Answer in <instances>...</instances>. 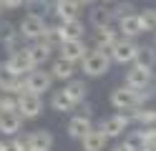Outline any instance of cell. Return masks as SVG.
Listing matches in <instances>:
<instances>
[{
  "instance_id": "cell-4",
  "label": "cell",
  "mask_w": 156,
  "mask_h": 151,
  "mask_svg": "<svg viewBox=\"0 0 156 151\" xmlns=\"http://www.w3.org/2000/svg\"><path fill=\"white\" fill-rule=\"evenodd\" d=\"M18 113L23 118H38L43 113V98L41 93H33V91H23L18 96Z\"/></svg>"
},
{
  "instance_id": "cell-16",
  "label": "cell",
  "mask_w": 156,
  "mask_h": 151,
  "mask_svg": "<svg viewBox=\"0 0 156 151\" xmlns=\"http://www.w3.org/2000/svg\"><path fill=\"white\" fill-rule=\"evenodd\" d=\"M51 76H53V81H71L76 76V63L66 60V58H58L51 66Z\"/></svg>"
},
{
  "instance_id": "cell-23",
  "label": "cell",
  "mask_w": 156,
  "mask_h": 151,
  "mask_svg": "<svg viewBox=\"0 0 156 151\" xmlns=\"http://www.w3.org/2000/svg\"><path fill=\"white\" fill-rule=\"evenodd\" d=\"M88 20H91L93 28L111 25V23H113V10H108V8H93L91 15H88Z\"/></svg>"
},
{
  "instance_id": "cell-37",
  "label": "cell",
  "mask_w": 156,
  "mask_h": 151,
  "mask_svg": "<svg viewBox=\"0 0 156 151\" xmlns=\"http://www.w3.org/2000/svg\"><path fill=\"white\" fill-rule=\"evenodd\" d=\"M0 151H18V149H15V144H13V141H8V144L3 141V149H0Z\"/></svg>"
},
{
  "instance_id": "cell-31",
  "label": "cell",
  "mask_w": 156,
  "mask_h": 151,
  "mask_svg": "<svg viewBox=\"0 0 156 151\" xmlns=\"http://www.w3.org/2000/svg\"><path fill=\"white\" fill-rule=\"evenodd\" d=\"M23 35H20V30L10 38V40H5V48H8V53H15V50H23Z\"/></svg>"
},
{
  "instance_id": "cell-36",
  "label": "cell",
  "mask_w": 156,
  "mask_h": 151,
  "mask_svg": "<svg viewBox=\"0 0 156 151\" xmlns=\"http://www.w3.org/2000/svg\"><path fill=\"white\" fill-rule=\"evenodd\" d=\"M139 151H156V141H146V144H141Z\"/></svg>"
},
{
  "instance_id": "cell-15",
  "label": "cell",
  "mask_w": 156,
  "mask_h": 151,
  "mask_svg": "<svg viewBox=\"0 0 156 151\" xmlns=\"http://www.w3.org/2000/svg\"><path fill=\"white\" fill-rule=\"evenodd\" d=\"M58 30H61V38H63V40H81V38L86 35L83 23H81L78 18H73V20H61Z\"/></svg>"
},
{
  "instance_id": "cell-35",
  "label": "cell",
  "mask_w": 156,
  "mask_h": 151,
  "mask_svg": "<svg viewBox=\"0 0 156 151\" xmlns=\"http://www.w3.org/2000/svg\"><path fill=\"white\" fill-rule=\"evenodd\" d=\"M3 5H5L8 10H15V8H20V5H25V0H3Z\"/></svg>"
},
{
  "instance_id": "cell-40",
  "label": "cell",
  "mask_w": 156,
  "mask_h": 151,
  "mask_svg": "<svg viewBox=\"0 0 156 151\" xmlns=\"http://www.w3.org/2000/svg\"><path fill=\"white\" fill-rule=\"evenodd\" d=\"M3 8H5V5H3V3H0V13H3Z\"/></svg>"
},
{
  "instance_id": "cell-22",
  "label": "cell",
  "mask_w": 156,
  "mask_h": 151,
  "mask_svg": "<svg viewBox=\"0 0 156 151\" xmlns=\"http://www.w3.org/2000/svg\"><path fill=\"white\" fill-rule=\"evenodd\" d=\"M51 108L58 111V113H68V111L76 108V103L71 101V96L66 93V88H61V91H53L51 93Z\"/></svg>"
},
{
  "instance_id": "cell-1",
  "label": "cell",
  "mask_w": 156,
  "mask_h": 151,
  "mask_svg": "<svg viewBox=\"0 0 156 151\" xmlns=\"http://www.w3.org/2000/svg\"><path fill=\"white\" fill-rule=\"evenodd\" d=\"M151 98H156V83H149L146 88H133V86L123 83L111 91V106L116 111H133Z\"/></svg>"
},
{
  "instance_id": "cell-41",
  "label": "cell",
  "mask_w": 156,
  "mask_h": 151,
  "mask_svg": "<svg viewBox=\"0 0 156 151\" xmlns=\"http://www.w3.org/2000/svg\"><path fill=\"white\" fill-rule=\"evenodd\" d=\"M0 149H3V141H0Z\"/></svg>"
},
{
  "instance_id": "cell-29",
  "label": "cell",
  "mask_w": 156,
  "mask_h": 151,
  "mask_svg": "<svg viewBox=\"0 0 156 151\" xmlns=\"http://www.w3.org/2000/svg\"><path fill=\"white\" fill-rule=\"evenodd\" d=\"M0 108L3 111H18V96L3 91V93H0Z\"/></svg>"
},
{
  "instance_id": "cell-39",
  "label": "cell",
  "mask_w": 156,
  "mask_h": 151,
  "mask_svg": "<svg viewBox=\"0 0 156 151\" xmlns=\"http://www.w3.org/2000/svg\"><path fill=\"white\" fill-rule=\"evenodd\" d=\"M154 48H156V30H154Z\"/></svg>"
},
{
  "instance_id": "cell-9",
  "label": "cell",
  "mask_w": 156,
  "mask_h": 151,
  "mask_svg": "<svg viewBox=\"0 0 156 151\" xmlns=\"http://www.w3.org/2000/svg\"><path fill=\"white\" fill-rule=\"evenodd\" d=\"M58 53H61V58L66 60H73V63H81V60L86 58V53H88V45L81 40H63L61 45H58Z\"/></svg>"
},
{
  "instance_id": "cell-28",
  "label": "cell",
  "mask_w": 156,
  "mask_h": 151,
  "mask_svg": "<svg viewBox=\"0 0 156 151\" xmlns=\"http://www.w3.org/2000/svg\"><path fill=\"white\" fill-rule=\"evenodd\" d=\"M136 63L154 68V66H156V48H154V45H139V56H136Z\"/></svg>"
},
{
  "instance_id": "cell-20",
  "label": "cell",
  "mask_w": 156,
  "mask_h": 151,
  "mask_svg": "<svg viewBox=\"0 0 156 151\" xmlns=\"http://www.w3.org/2000/svg\"><path fill=\"white\" fill-rule=\"evenodd\" d=\"M53 10H55L58 20H73L81 13V3H78V0H55Z\"/></svg>"
},
{
  "instance_id": "cell-19",
  "label": "cell",
  "mask_w": 156,
  "mask_h": 151,
  "mask_svg": "<svg viewBox=\"0 0 156 151\" xmlns=\"http://www.w3.org/2000/svg\"><path fill=\"white\" fill-rule=\"evenodd\" d=\"M51 53H53V48L45 45L43 40H33V45H28V56H30V60L35 63V68L48 63V60H51Z\"/></svg>"
},
{
  "instance_id": "cell-11",
  "label": "cell",
  "mask_w": 156,
  "mask_h": 151,
  "mask_svg": "<svg viewBox=\"0 0 156 151\" xmlns=\"http://www.w3.org/2000/svg\"><path fill=\"white\" fill-rule=\"evenodd\" d=\"M23 116L18 111H0V134L3 136H15L23 126Z\"/></svg>"
},
{
  "instance_id": "cell-33",
  "label": "cell",
  "mask_w": 156,
  "mask_h": 151,
  "mask_svg": "<svg viewBox=\"0 0 156 151\" xmlns=\"http://www.w3.org/2000/svg\"><path fill=\"white\" fill-rule=\"evenodd\" d=\"M13 144H15L18 151H30V138H28V136H18V134H15Z\"/></svg>"
},
{
  "instance_id": "cell-21",
  "label": "cell",
  "mask_w": 156,
  "mask_h": 151,
  "mask_svg": "<svg viewBox=\"0 0 156 151\" xmlns=\"http://www.w3.org/2000/svg\"><path fill=\"white\" fill-rule=\"evenodd\" d=\"M66 93L71 96V101L78 106L81 101H86V96H88V86H86V81H81V78H71V81H66Z\"/></svg>"
},
{
  "instance_id": "cell-7",
  "label": "cell",
  "mask_w": 156,
  "mask_h": 151,
  "mask_svg": "<svg viewBox=\"0 0 156 151\" xmlns=\"http://www.w3.org/2000/svg\"><path fill=\"white\" fill-rule=\"evenodd\" d=\"M48 25H45V18H41V15H30L28 13L23 20H20V25H18V30H20V35L25 38V40H38L43 35V30H45Z\"/></svg>"
},
{
  "instance_id": "cell-27",
  "label": "cell",
  "mask_w": 156,
  "mask_h": 151,
  "mask_svg": "<svg viewBox=\"0 0 156 151\" xmlns=\"http://www.w3.org/2000/svg\"><path fill=\"white\" fill-rule=\"evenodd\" d=\"M25 5H28V13L30 15H41V18H45L53 10L51 0H25Z\"/></svg>"
},
{
  "instance_id": "cell-3",
  "label": "cell",
  "mask_w": 156,
  "mask_h": 151,
  "mask_svg": "<svg viewBox=\"0 0 156 151\" xmlns=\"http://www.w3.org/2000/svg\"><path fill=\"white\" fill-rule=\"evenodd\" d=\"M108 53H111V60H113V63L131 66L133 60H136V56H139V43H136L133 38H126V35H121V38L113 43V48L108 50Z\"/></svg>"
},
{
  "instance_id": "cell-32",
  "label": "cell",
  "mask_w": 156,
  "mask_h": 151,
  "mask_svg": "<svg viewBox=\"0 0 156 151\" xmlns=\"http://www.w3.org/2000/svg\"><path fill=\"white\" fill-rule=\"evenodd\" d=\"M133 3H121V5H116L113 8V20H119V18H123V15H129V13H133Z\"/></svg>"
},
{
  "instance_id": "cell-6",
  "label": "cell",
  "mask_w": 156,
  "mask_h": 151,
  "mask_svg": "<svg viewBox=\"0 0 156 151\" xmlns=\"http://www.w3.org/2000/svg\"><path fill=\"white\" fill-rule=\"evenodd\" d=\"M149 83H154V70L149 66H141V63H133L126 70V86H133V88H146Z\"/></svg>"
},
{
  "instance_id": "cell-43",
  "label": "cell",
  "mask_w": 156,
  "mask_h": 151,
  "mask_svg": "<svg viewBox=\"0 0 156 151\" xmlns=\"http://www.w3.org/2000/svg\"><path fill=\"white\" fill-rule=\"evenodd\" d=\"M0 111H3V108H0Z\"/></svg>"
},
{
  "instance_id": "cell-30",
  "label": "cell",
  "mask_w": 156,
  "mask_h": 151,
  "mask_svg": "<svg viewBox=\"0 0 156 151\" xmlns=\"http://www.w3.org/2000/svg\"><path fill=\"white\" fill-rule=\"evenodd\" d=\"M18 33V25L15 23H10V20H0V40H10L13 35Z\"/></svg>"
},
{
  "instance_id": "cell-42",
  "label": "cell",
  "mask_w": 156,
  "mask_h": 151,
  "mask_svg": "<svg viewBox=\"0 0 156 151\" xmlns=\"http://www.w3.org/2000/svg\"><path fill=\"white\" fill-rule=\"evenodd\" d=\"M103 3H108V0H103Z\"/></svg>"
},
{
  "instance_id": "cell-26",
  "label": "cell",
  "mask_w": 156,
  "mask_h": 151,
  "mask_svg": "<svg viewBox=\"0 0 156 151\" xmlns=\"http://www.w3.org/2000/svg\"><path fill=\"white\" fill-rule=\"evenodd\" d=\"M38 40H43V43H45V45H51L53 50L63 43V38H61V30H58V25H48V28L43 30V35L38 38Z\"/></svg>"
},
{
  "instance_id": "cell-10",
  "label": "cell",
  "mask_w": 156,
  "mask_h": 151,
  "mask_svg": "<svg viewBox=\"0 0 156 151\" xmlns=\"http://www.w3.org/2000/svg\"><path fill=\"white\" fill-rule=\"evenodd\" d=\"M5 66L10 68L15 76H25V73H30V70L35 68V63L30 60V56H28V48L10 53V58H8V63H5Z\"/></svg>"
},
{
  "instance_id": "cell-5",
  "label": "cell",
  "mask_w": 156,
  "mask_h": 151,
  "mask_svg": "<svg viewBox=\"0 0 156 151\" xmlns=\"http://www.w3.org/2000/svg\"><path fill=\"white\" fill-rule=\"evenodd\" d=\"M51 86H53V76H51V70H43V66L25 73V91H33V93L43 96L45 91H51Z\"/></svg>"
},
{
  "instance_id": "cell-25",
  "label": "cell",
  "mask_w": 156,
  "mask_h": 151,
  "mask_svg": "<svg viewBox=\"0 0 156 151\" xmlns=\"http://www.w3.org/2000/svg\"><path fill=\"white\" fill-rule=\"evenodd\" d=\"M139 20H141V30L144 33H154L156 30V8H144L139 13Z\"/></svg>"
},
{
  "instance_id": "cell-17",
  "label": "cell",
  "mask_w": 156,
  "mask_h": 151,
  "mask_svg": "<svg viewBox=\"0 0 156 151\" xmlns=\"http://www.w3.org/2000/svg\"><path fill=\"white\" fill-rule=\"evenodd\" d=\"M88 128H93V124H91V116H86V113H78V116H73L71 121H68V136L71 138L81 141Z\"/></svg>"
},
{
  "instance_id": "cell-24",
  "label": "cell",
  "mask_w": 156,
  "mask_h": 151,
  "mask_svg": "<svg viewBox=\"0 0 156 151\" xmlns=\"http://www.w3.org/2000/svg\"><path fill=\"white\" fill-rule=\"evenodd\" d=\"M131 121H136L139 126H154L156 124V108H133L131 111Z\"/></svg>"
},
{
  "instance_id": "cell-12",
  "label": "cell",
  "mask_w": 156,
  "mask_h": 151,
  "mask_svg": "<svg viewBox=\"0 0 156 151\" xmlns=\"http://www.w3.org/2000/svg\"><path fill=\"white\" fill-rule=\"evenodd\" d=\"M106 144H108V136L103 134V128H88L81 138L83 151H103Z\"/></svg>"
},
{
  "instance_id": "cell-18",
  "label": "cell",
  "mask_w": 156,
  "mask_h": 151,
  "mask_svg": "<svg viewBox=\"0 0 156 151\" xmlns=\"http://www.w3.org/2000/svg\"><path fill=\"white\" fill-rule=\"evenodd\" d=\"M30 138V151H51L53 149V134L45 128H38L33 134H28Z\"/></svg>"
},
{
  "instance_id": "cell-38",
  "label": "cell",
  "mask_w": 156,
  "mask_h": 151,
  "mask_svg": "<svg viewBox=\"0 0 156 151\" xmlns=\"http://www.w3.org/2000/svg\"><path fill=\"white\" fill-rule=\"evenodd\" d=\"M78 3H81V5H93L96 0H78Z\"/></svg>"
},
{
  "instance_id": "cell-13",
  "label": "cell",
  "mask_w": 156,
  "mask_h": 151,
  "mask_svg": "<svg viewBox=\"0 0 156 151\" xmlns=\"http://www.w3.org/2000/svg\"><path fill=\"white\" fill-rule=\"evenodd\" d=\"M119 33H121V35H126V38H136V35H141L144 30H141L139 13H129V15L119 18Z\"/></svg>"
},
{
  "instance_id": "cell-2",
  "label": "cell",
  "mask_w": 156,
  "mask_h": 151,
  "mask_svg": "<svg viewBox=\"0 0 156 151\" xmlns=\"http://www.w3.org/2000/svg\"><path fill=\"white\" fill-rule=\"evenodd\" d=\"M83 63V73L88 76V78H101V76H106L111 70V53L108 50H103V48H93V50H88L86 53V58L81 60Z\"/></svg>"
},
{
  "instance_id": "cell-34",
  "label": "cell",
  "mask_w": 156,
  "mask_h": 151,
  "mask_svg": "<svg viewBox=\"0 0 156 151\" xmlns=\"http://www.w3.org/2000/svg\"><path fill=\"white\" fill-rule=\"evenodd\" d=\"M111 151H139V146H133L131 141H123V144H116Z\"/></svg>"
},
{
  "instance_id": "cell-14",
  "label": "cell",
  "mask_w": 156,
  "mask_h": 151,
  "mask_svg": "<svg viewBox=\"0 0 156 151\" xmlns=\"http://www.w3.org/2000/svg\"><path fill=\"white\" fill-rule=\"evenodd\" d=\"M119 38H121V33H119V30H113L111 25L96 28V35H93L96 48H103V50H111V48H113V43H116Z\"/></svg>"
},
{
  "instance_id": "cell-8",
  "label": "cell",
  "mask_w": 156,
  "mask_h": 151,
  "mask_svg": "<svg viewBox=\"0 0 156 151\" xmlns=\"http://www.w3.org/2000/svg\"><path fill=\"white\" fill-rule=\"evenodd\" d=\"M129 124H131L129 113H113L101 124V128L108 138H119V136H123V131H129Z\"/></svg>"
}]
</instances>
